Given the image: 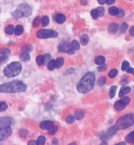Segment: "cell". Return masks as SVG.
I'll return each instance as SVG.
<instances>
[{"label": "cell", "mask_w": 134, "mask_h": 145, "mask_svg": "<svg viewBox=\"0 0 134 145\" xmlns=\"http://www.w3.org/2000/svg\"><path fill=\"white\" fill-rule=\"evenodd\" d=\"M95 74L92 72H88L83 76L76 85L78 91L81 94H87L92 90L95 84Z\"/></svg>", "instance_id": "obj_1"}, {"label": "cell", "mask_w": 134, "mask_h": 145, "mask_svg": "<svg viewBox=\"0 0 134 145\" xmlns=\"http://www.w3.org/2000/svg\"><path fill=\"white\" fill-rule=\"evenodd\" d=\"M27 86L20 80H14L11 83H5L0 86V91L1 93H19L24 92L26 90Z\"/></svg>", "instance_id": "obj_2"}, {"label": "cell", "mask_w": 134, "mask_h": 145, "mask_svg": "<svg viewBox=\"0 0 134 145\" xmlns=\"http://www.w3.org/2000/svg\"><path fill=\"white\" fill-rule=\"evenodd\" d=\"M134 125V114L130 113L121 116L117 122L116 125L119 129H124Z\"/></svg>", "instance_id": "obj_3"}, {"label": "cell", "mask_w": 134, "mask_h": 145, "mask_svg": "<svg viewBox=\"0 0 134 145\" xmlns=\"http://www.w3.org/2000/svg\"><path fill=\"white\" fill-rule=\"evenodd\" d=\"M22 71V65L18 62H12L7 65L4 69V75L9 78L17 76Z\"/></svg>", "instance_id": "obj_4"}, {"label": "cell", "mask_w": 134, "mask_h": 145, "mask_svg": "<svg viewBox=\"0 0 134 145\" xmlns=\"http://www.w3.org/2000/svg\"><path fill=\"white\" fill-rule=\"evenodd\" d=\"M36 35L39 39H48L57 37L58 33L52 30H40L37 32Z\"/></svg>", "instance_id": "obj_5"}, {"label": "cell", "mask_w": 134, "mask_h": 145, "mask_svg": "<svg viewBox=\"0 0 134 145\" xmlns=\"http://www.w3.org/2000/svg\"><path fill=\"white\" fill-rule=\"evenodd\" d=\"M130 103V98L128 97H124L122 98L119 101H117L114 103V108L117 110H122L124 109L127 105H128Z\"/></svg>", "instance_id": "obj_6"}, {"label": "cell", "mask_w": 134, "mask_h": 145, "mask_svg": "<svg viewBox=\"0 0 134 145\" xmlns=\"http://www.w3.org/2000/svg\"><path fill=\"white\" fill-rule=\"evenodd\" d=\"M12 134V129L11 126L0 128V140L3 141L7 139Z\"/></svg>", "instance_id": "obj_7"}, {"label": "cell", "mask_w": 134, "mask_h": 145, "mask_svg": "<svg viewBox=\"0 0 134 145\" xmlns=\"http://www.w3.org/2000/svg\"><path fill=\"white\" fill-rule=\"evenodd\" d=\"M15 120L11 117H1L0 118V128L11 126L14 125Z\"/></svg>", "instance_id": "obj_8"}, {"label": "cell", "mask_w": 134, "mask_h": 145, "mask_svg": "<svg viewBox=\"0 0 134 145\" xmlns=\"http://www.w3.org/2000/svg\"><path fill=\"white\" fill-rule=\"evenodd\" d=\"M18 9L21 11L23 13H24V16L26 17H28L32 13V9L30 7L29 5L26 3H22L18 7Z\"/></svg>", "instance_id": "obj_9"}, {"label": "cell", "mask_w": 134, "mask_h": 145, "mask_svg": "<svg viewBox=\"0 0 134 145\" xmlns=\"http://www.w3.org/2000/svg\"><path fill=\"white\" fill-rule=\"evenodd\" d=\"M54 125V123L50 120H45L42 122L40 124V128L44 130H49Z\"/></svg>", "instance_id": "obj_10"}, {"label": "cell", "mask_w": 134, "mask_h": 145, "mask_svg": "<svg viewBox=\"0 0 134 145\" xmlns=\"http://www.w3.org/2000/svg\"><path fill=\"white\" fill-rule=\"evenodd\" d=\"M118 30V25L117 23H113V24H110L108 27V31L110 34L114 35L117 32Z\"/></svg>", "instance_id": "obj_11"}, {"label": "cell", "mask_w": 134, "mask_h": 145, "mask_svg": "<svg viewBox=\"0 0 134 145\" xmlns=\"http://www.w3.org/2000/svg\"><path fill=\"white\" fill-rule=\"evenodd\" d=\"M84 115H85V111L82 109H79L75 112V118L79 120H82L84 118Z\"/></svg>", "instance_id": "obj_12"}, {"label": "cell", "mask_w": 134, "mask_h": 145, "mask_svg": "<svg viewBox=\"0 0 134 145\" xmlns=\"http://www.w3.org/2000/svg\"><path fill=\"white\" fill-rule=\"evenodd\" d=\"M55 20L56 22L58 24H63V23L65 22V20H66V18H65V16L63 14H58L56 16Z\"/></svg>", "instance_id": "obj_13"}, {"label": "cell", "mask_w": 134, "mask_h": 145, "mask_svg": "<svg viewBox=\"0 0 134 145\" xmlns=\"http://www.w3.org/2000/svg\"><path fill=\"white\" fill-rule=\"evenodd\" d=\"M131 91V88L128 86H122V88L120 89V92H119V97L122 98V97L124 96L125 94H128L130 91Z\"/></svg>", "instance_id": "obj_14"}, {"label": "cell", "mask_w": 134, "mask_h": 145, "mask_svg": "<svg viewBox=\"0 0 134 145\" xmlns=\"http://www.w3.org/2000/svg\"><path fill=\"white\" fill-rule=\"evenodd\" d=\"M69 45L67 43H61L58 46V50L61 52H65L68 51V50L69 49Z\"/></svg>", "instance_id": "obj_15"}, {"label": "cell", "mask_w": 134, "mask_h": 145, "mask_svg": "<svg viewBox=\"0 0 134 145\" xmlns=\"http://www.w3.org/2000/svg\"><path fill=\"white\" fill-rule=\"evenodd\" d=\"M89 41V37H88V35L87 34H83L81 35L80 38V43L83 45H87Z\"/></svg>", "instance_id": "obj_16"}, {"label": "cell", "mask_w": 134, "mask_h": 145, "mask_svg": "<svg viewBox=\"0 0 134 145\" xmlns=\"http://www.w3.org/2000/svg\"><path fill=\"white\" fill-rule=\"evenodd\" d=\"M119 13V9H117L115 7H111L109 9V13L112 16H118Z\"/></svg>", "instance_id": "obj_17"}, {"label": "cell", "mask_w": 134, "mask_h": 145, "mask_svg": "<svg viewBox=\"0 0 134 145\" xmlns=\"http://www.w3.org/2000/svg\"><path fill=\"white\" fill-rule=\"evenodd\" d=\"M105 61V58L102 56H99L95 59V63L97 65H103Z\"/></svg>", "instance_id": "obj_18"}, {"label": "cell", "mask_w": 134, "mask_h": 145, "mask_svg": "<svg viewBox=\"0 0 134 145\" xmlns=\"http://www.w3.org/2000/svg\"><path fill=\"white\" fill-rule=\"evenodd\" d=\"M125 140L127 143H132L134 142V131L130 134H128L125 138Z\"/></svg>", "instance_id": "obj_19"}, {"label": "cell", "mask_w": 134, "mask_h": 145, "mask_svg": "<svg viewBox=\"0 0 134 145\" xmlns=\"http://www.w3.org/2000/svg\"><path fill=\"white\" fill-rule=\"evenodd\" d=\"M23 16H24V13H23L21 11L18 10V9L16 11H15V12H13V16L16 19L20 18L22 17Z\"/></svg>", "instance_id": "obj_20"}, {"label": "cell", "mask_w": 134, "mask_h": 145, "mask_svg": "<svg viewBox=\"0 0 134 145\" xmlns=\"http://www.w3.org/2000/svg\"><path fill=\"white\" fill-rule=\"evenodd\" d=\"M20 58L23 61H28L30 60V56L27 52H22L20 55Z\"/></svg>", "instance_id": "obj_21"}, {"label": "cell", "mask_w": 134, "mask_h": 145, "mask_svg": "<svg viewBox=\"0 0 134 145\" xmlns=\"http://www.w3.org/2000/svg\"><path fill=\"white\" fill-rule=\"evenodd\" d=\"M23 31H24V28L22 27V26L18 25L15 28V33L16 35H20L21 34H22Z\"/></svg>", "instance_id": "obj_22"}, {"label": "cell", "mask_w": 134, "mask_h": 145, "mask_svg": "<svg viewBox=\"0 0 134 145\" xmlns=\"http://www.w3.org/2000/svg\"><path fill=\"white\" fill-rule=\"evenodd\" d=\"M15 29L13 25H9L5 28V33L8 35H12L15 32Z\"/></svg>", "instance_id": "obj_23"}, {"label": "cell", "mask_w": 134, "mask_h": 145, "mask_svg": "<svg viewBox=\"0 0 134 145\" xmlns=\"http://www.w3.org/2000/svg\"><path fill=\"white\" fill-rule=\"evenodd\" d=\"M56 67V60H52L48 63V69H49V70L52 71Z\"/></svg>", "instance_id": "obj_24"}, {"label": "cell", "mask_w": 134, "mask_h": 145, "mask_svg": "<svg viewBox=\"0 0 134 145\" xmlns=\"http://www.w3.org/2000/svg\"><path fill=\"white\" fill-rule=\"evenodd\" d=\"M117 86H113L110 88V90H109V96H110V98L113 99L114 97L116 94V91H117Z\"/></svg>", "instance_id": "obj_25"}, {"label": "cell", "mask_w": 134, "mask_h": 145, "mask_svg": "<svg viewBox=\"0 0 134 145\" xmlns=\"http://www.w3.org/2000/svg\"><path fill=\"white\" fill-rule=\"evenodd\" d=\"M64 63V58H61V57H60V58H58L56 60V68H60L63 65Z\"/></svg>", "instance_id": "obj_26"}, {"label": "cell", "mask_w": 134, "mask_h": 145, "mask_svg": "<svg viewBox=\"0 0 134 145\" xmlns=\"http://www.w3.org/2000/svg\"><path fill=\"white\" fill-rule=\"evenodd\" d=\"M36 63L39 65H42L45 63V56L41 55L38 56L36 58Z\"/></svg>", "instance_id": "obj_27"}, {"label": "cell", "mask_w": 134, "mask_h": 145, "mask_svg": "<svg viewBox=\"0 0 134 145\" xmlns=\"http://www.w3.org/2000/svg\"><path fill=\"white\" fill-rule=\"evenodd\" d=\"M37 142L38 145H45V142H46V138L43 135H41L38 137Z\"/></svg>", "instance_id": "obj_28"}, {"label": "cell", "mask_w": 134, "mask_h": 145, "mask_svg": "<svg viewBox=\"0 0 134 145\" xmlns=\"http://www.w3.org/2000/svg\"><path fill=\"white\" fill-rule=\"evenodd\" d=\"M75 118H76L75 116L70 114V115H68L67 116L66 118H65V122L67 123H68V124H72V123H73L75 122Z\"/></svg>", "instance_id": "obj_29"}, {"label": "cell", "mask_w": 134, "mask_h": 145, "mask_svg": "<svg viewBox=\"0 0 134 145\" xmlns=\"http://www.w3.org/2000/svg\"><path fill=\"white\" fill-rule=\"evenodd\" d=\"M71 47L75 50H78L80 49V45H79V43H78L77 41L76 40H73V41L71 42Z\"/></svg>", "instance_id": "obj_30"}, {"label": "cell", "mask_w": 134, "mask_h": 145, "mask_svg": "<svg viewBox=\"0 0 134 145\" xmlns=\"http://www.w3.org/2000/svg\"><path fill=\"white\" fill-rule=\"evenodd\" d=\"M106 82H107L106 78H105V77H101V78H99V79H98L97 84H98V85L99 86H102L104 85L105 83H106Z\"/></svg>", "instance_id": "obj_31"}, {"label": "cell", "mask_w": 134, "mask_h": 145, "mask_svg": "<svg viewBox=\"0 0 134 145\" xmlns=\"http://www.w3.org/2000/svg\"><path fill=\"white\" fill-rule=\"evenodd\" d=\"M57 130H58V127L56 126V125H53L50 129H49L48 130V133H49V135H53L56 133Z\"/></svg>", "instance_id": "obj_32"}, {"label": "cell", "mask_w": 134, "mask_h": 145, "mask_svg": "<svg viewBox=\"0 0 134 145\" xmlns=\"http://www.w3.org/2000/svg\"><path fill=\"white\" fill-rule=\"evenodd\" d=\"M117 75H118V71L117 69H112L109 72V76L110 78H111V79L116 77L117 76Z\"/></svg>", "instance_id": "obj_33"}, {"label": "cell", "mask_w": 134, "mask_h": 145, "mask_svg": "<svg viewBox=\"0 0 134 145\" xmlns=\"http://www.w3.org/2000/svg\"><path fill=\"white\" fill-rule=\"evenodd\" d=\"M128 24L126 22L122 23V24H121V26H120V32H121L122 33H124L126 32V31L127 30V29H128Z\"/></svg>", "instance_id": "obj_34"}, {"label": "cell", "mask_w": 134, "mask_h": 145, "mask_svg": "<svg viewBox=\"0 0 134 145\" xmlns=\"http://www.w3.org/2000/svg\"><path fill=\"white\" fill-rule=\"evenodd\" d=\"M41 22H42V25H43V26H46L49 23V17L46 16H43V18H42L41 20Z\"/></svg>", "instance_id": "obj_35"}, {"label": "cell", "mask_w": 134, "mask_h": 145, "mask_svg": "<svg viewBox=\"0 0 134 145\" xmlns=\"http://www.w3.org/2000/svg\"><path fill=\"white\" fill-rule=\"evenodd\" d=\"M40 17L39 16H37V17L35 18V19H34V22H33V26L35 27V28H36V27L39 26V24H40Z\"/></svg>", "instance_id": "obj_36"}, {"label": "cell", "mask_w": 134, "mask_h": 145, "mask_svg": "<svg viewBox=\"0 0 134 145\" xmlns=\"http://www.w3.org/2000/svg\"><path fill=\"white\" fill-rule=\"evenodd\" d=\"M130 66V64L128 61H124V62L122 63V67H121V69L122 71H126L127 69H128V67H129Z\"/></svg>", "instance_id": "obj_37"}, {"label": "cell", "mask_w": 134, "mask_h": 145, "mask_svg": "<svg viewBox=\"0 0 134 145\" xmlns=\"http://www.w3.org/2000/svg\"><path fill=\"white\" fill-rule=\"evenodd\" d=\"M10 52H11L9 49H2V50H1L0 54H1V56H7L8 55H9V54H10Z\"/></svg>", "instance_id": "obj_38"}, {"label": "cell", "mask_w": 134, "mask_h": 145, "mask_svg": "<svg viewBox=\"0 0 134 145\" xmlns=\"http://www.w3.org/2000/svg\"><path fill=\"white\" fill-rule=\"evenodd\" d=\"M91 16L93 18V19H97L99 16V14H98V12L97 9H94V10L92 11L91 12Z\"/></svg>", "instance_id": "obj_39"}, {"label": "cell", "mask_w": 134, "mask_h": 145, "mask_svg": "<svg viewBox=\"0 0 134 145\" xmlns=\"http://www.w3.org/2000/svg\"><path fill=\"white\" fill-rule=\"evenodd\" d=\"M7 105L6 103L5 102H1V107H0V111L3 112L5 110H6L7 109Z\"/></svg>", "instance_id": "obj_40"}, {"label": "cell", "mask_w": 134, "mask_h": 145, "mask_svg": "<svg viewBox=\"0 0 134 145\" xmlns=\"http://www.w3.org/2000/svg\"><path fill=\"white\" fill-rule=\"evenodd\" d=\"M97 10H98V14H99V16H103L105 14V9H103V7H99L97 8Z\"/></svg>", "instance_id": "obj_41"}, {"label": "cell", "mask_w": 134, "mask_h": 145, "mask_svg": "<svg viewBox=\"0 0 134 145\" xmlns=\"http://www.w3.org/2000/svg\"><path fill=\"white\" fill-rule=\"evenodd\" d=\"M106 69H107V65H104V64H103V65H100L98 67V71L99 72H103L106 70Z\"/></svg>", "instance_id": "obj_42"}, {"label": "cell", "mask_w": 134, "mask_h": 145, "mask_svg": "<svg viewBox=\"0 0 134 145\" xmlns=\"http://www.w3.org/2000/svg\"><path fill=\"white\" fill-rule=\"evenodd\" d=\"M19 134L21 137H25L26 136H27V131L25 130V129H22V130L19 131Z\"/></svg>", "instance_id": "obj_43"}, {"label": "cell", "mask_w": 134, "mask_h": 145, "mask_svg": "<svg viewBox=\"0 0 134 145\" xmlns=\"http://www.w3.org/2000/svg\"><path fill=\"white\" fill-rule=\"evenodd\" d=\"M75 50H74L72 47H69V49L68 50V51H67V53H68V54H69V55H72V54H75Z\"/></svg>", "instance_id": "obj_44"}, {"label": "cell", "mask_w": 134, "mask_h": 145, "mask_svg": "<svg viewBox=\"0 0 134 145\" xmlns=\"http://www.w3.org/2000/svg\"><path fill=\"white\" fill-rule=\"evenodd\" d=\"M31 49H32V47H31V46H26V47H24V49H22V51L24 52H29L31 50Z\"/></svg>", "instance_id": "obj_45"}, {"label": "cell", "mask_w": 134, "mask_h": 145, "mask_svg": "<svg viewBox=\"0 0 134 145\" xmlns=\"http://www.w3.org/2000/svg\"><path fill=\"white\" fill-rule=\"evenodd\" d=\"M0 59H1V64H3V63L7 61L8 57L5 56H1V58H0Z\"/></svg>", "instance_id": "obj_46"}, {"label": "cell", "mask_w": 134, "mask_h": 145, "mask_svg": "<svg viewBox=\"0 0 134 145\" xmlns=\"http://www.w3.org/2000/svg\"><path fill=\"white\" fill-rule=\"evenodd\" d=\"M58 143H59V142H58V139L55 138V139H52V141L51 145H58Z\"/></svg>", "instance_id": "obj_47"}, {"label": "cell", "mask_w": 134, "mask_h": 145, "mask_svg": "<svg viewBox=\"0 0 134 145\" xmlns=\"http://www.w3.org/2000/svg\"><path fill=\"white\" fill-rule=\"evenodd\" d=\"M127 72H128V73H130L132 74V75H134V69L132 67H128V69H127L126 70Z\"/></svg>", "instance_id": "obj_48"}, {"label": "cell", "mask_w": 134, "mask_h": 145, "mask_svg": "<svg viewBox=\"0 0 134 145\" xmlns=\"http://www.w3.org/2000/svg\"><path fill=\"white\" fill-rule=\"evenodd\" d=\"M28 145H38V144H37V142L35 141L34 140H32L28 142Z\"/></svg>", "instance_id": "obj_49"}, {"label": "cell", "mask_w": 134, "mask_h": 145, "mask_svg": "<svg viewBox=\"0 0 134 145\" xmlns=\"http://www.w3.org/2000/svg\"><path fill=\"white\" fill-rule=\"evenodd\" d=\"M45 107L46 110H49V109H50L52 108V105L50 103H46V105H45Z\"/></svg>", "instance_id": "obj_50"}, {"label": "cell", "mask_w": 134, "mask_h": 145, "mask_svg": "<svg viewBox=\"0 0 134 145\" xmlns=\"http://www.w3.org/2000/svg\"><path fill=\"white\" fill-rule=\"evenodd\" d=\"M124 15V11L122 10V9H119V13H118V17H122Z\"/></svg>", "instance_id": "obj_51"}, {"label": "cell", "mask_w": 134, "mask_h": 145, "mask_svg": "<svg viewBox=\"0 0 134 145\" xmlns=\"http://www.w3.org/2000/svg\"><path fill=\"white\" fill-rule=\"evenodd\" d=\"M50 58V54H46V55L45 56V63L48 62Z\"/></svg>", "instance_id": "obj_52"}, {"label": "cell", "mask_w": 134, "mask_h": 145, "mask_svg": "<svg viewBox=\"0 0 134 145\" xmlns=\"http://www.w3.org/2000/svg\"><path fill=\"white\" fill-rule=\"evenodd\" d=\"M115 2V0H107V5H112L113 3Z\"/></svg>", "instance_id": "obj_53"}, {"label": "cell", "mask_w": 134, "mask_h": 145, "mask_svg": "<svg viewBox=\"0 0 134 145\" xmlns=\"http://www.w3.org/2000/svg\"><path fill=\"white\" fill-rule=\"evenodd\" d=\"M130 35H132V37H134V26L132 27L130 29Z\"/></svg>", "instance_id": "obj_54"}, {"label": "cell", "mask_w": 134, "mask_h": 145, "mask_svg": "<svg viewBox=\"0 0 134 145\" xmlns=\"http://www.w3.org/2000/svg\"><path fill=\"white\" fill-rule=\"evenodd\" d=\"M98 3L101 5H103L105 3H107V0H98Z\"/></svg>", "instance_id": "obj_55"}, {"label": "cell", "mask_w": 134, "mask_h": 145, "mask_svg": "<svg viewBox=\"0 0 134 145\" xmlns=\"http://www.w3.org/2000/svg\"><path fill=\"white\" fill-rule=\"evenodd\" d=\"M80 3L82 5H86L87 4V0H80Z\"/></svg>", "instance_id": "obj_56"}, {"label": "cell", "mask_w": 134, "mask_h": 145, "mask_svg": "<svg viewBox=\"0 0 134 145\" xmlns=\"http://www.w3.org/2000/svg\"><path fill=\"white\" fill-rule=\"evenodd\" d=\"M99 145H108V144L106 141H103Z\"/></svg>", "instance_id": "obj_57"}, {"label": "cell", "mask_w": 134, "mask_h": 145, "mask_svg": "<svg viewBox=\"0 0 134 145\" xmlns=\"http://www.w3.org/2000/svg\"><path fill=\"white\" fill-rule=\"evenodd\" d=\"M118 144H119V145H126V143H124V142H121V143H118Z\"/></svg>", "instance_id": "obj_58"}, {"label": "cell", "mask_w": 134, "mask_h": 145, "mask_svg": "<svg viewBox=\"0 0 134 145\" xmlns=\"http://www.w3.org/2000/svg\"><path fill=\"white\" fill-rule=\"evenodd\" d=\"M68 145H76V143H70V144H69Z\"/></svg>", "instance_id": "obj_59"}, {"label": "cell", "mask_w": 134, "mask_h": 145, "mask_svg": "<svg viewBox=\"0 0 134 145\" xmlns=\"http://www.w3.org/2000/svg\"><path fill=\"white\" fill-rule=\"evenodd\" d=\"M116 145H119V144H116Z\"/></svg>", "instance_id": "obj_60"}]
</instances>
